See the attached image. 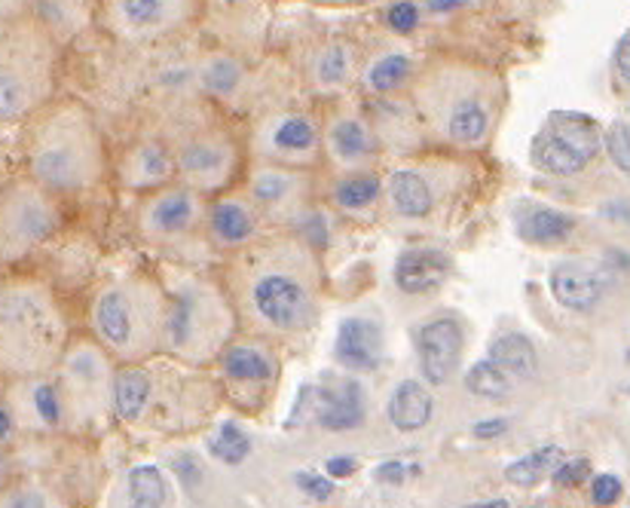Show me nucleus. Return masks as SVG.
<instances>
[{"label":"nucleus","mask_w":630,"mask_h":508,"mask_svg":"<svg viewBox=\"0 0 630 508\" xmlns=\"http://www.w3.org/2000/svg\"><path fill=\"white\" fill-rule=\"evenodd\" d=\"M31 174L43 190H81L98 174V138L77 107H58L31 141Z\"/></svg>","instance_id":"nucleus-1"},{"label":"nucleus","mask_w":630,"mask_h":508,"mask_svg":"<svg viewBox=\"0 0 630 508\" xmlns=\"http://www.w3.org/2000/svg\"><path fill=\"white\" fill-rule=\"evenodd\" d=\"M53 46L41 28L0 19V123L22 120L50 89Z\"/></svg>","instance_id":"nucleus-2"},{"label":"nucleus","mask_w":630,"mask_h":508,"mask_svg":"<svg viewBox=\"0 0 630 508\" xmlns=\"http://www.w3.org/2000/svg\"><path fill=\"white\" fill-rule=\"evenodd\" d=\"M55 325L46 297L31 285H10L0 292V364L34 368L53 347Z\"/></svg>","instance_id":"nucleus-3"},{"label":"nucleus","mask_w":630,"mask_h":508,"mask_svg":"<svg viewBox=\"0 0 630 508\" xmlns=\"http://www.w3.org/2000/svg\"><path fill=\"white\" fill-rule=\"evenodd\" d=\"M55 212L38 188H15L0 200V254H22L55 230Z\"/></svg>","instance_id":"nucleus-4"},{"label":"nucleus","mask_w":630,"mask_h":508,"mask_svg":"<svg viewBox=\"0 0 630 508\" xmlns=\"http://www.w3.org/2000/svg\"><path fill=\"white\" fill-rule=\"evenodd\" d=\"M462 347H466V335H462V325L457 319L444 316V319L426 321L416 331V349H419L423 377L429 383H435V387H444L450 377L457 374Z\"/></svg>","instance_id":"nucleus-5"},{"label":"nucleus","mask_w":630,"mask_h":508,"mask_svg":"<svg viewBox=\"0 0 630 508\" xmlns=\"http://www.w3.org/2000/svg\"><path fill=\"white\" fill-rule=\"evenodd\" d=\"M255 304L257 313L267 321H273L276 328H297L300 321L307 319V292L303 285L291 276L273 273L255 285Z\"/></svg>","instance_id":"nucleus-6"},{"label":"nucleus","mask_w":630,"mask_h":508,"mask_svg":"<svg viewBox=\"0 0 630 508\" xmlns=\"http://www.w3.org/2000/svg\"><path fill=\"white\" fill-rule=\"evenodd\" d=\"M551 295L566 309H594L606 295V279L600 269L578 264V261H564L551 269Z\"/></svg>","instance_id":"nucleus-7"},{"label":"nucleus","mask_w":630,"mask_h":508,"mask_svg":"<svg viewBox=\"0 0 630 508\" xmlns=\"http://www.w3.org/2000/svg\"><path fill=\"white\" fill-rule=\"evenodd\" d=\"M493 107L481 93H459L444 107V135L462 148H474L490 135Z\"/></svg>","instance_id":"nucleus-8"},{"label":"nucleus","mask_w":630,"mask_h":508,"mask_svg":"<svg viewBox=\"0 0 630 508\" xmlns=\"http://www.w3.org/2000/svg\"><path fill=\"white\" fill-rule=\"evenodd\" d=\"M114 15L129 34H157L188 15V0H114Z\"/></svg>","instance_id":"nucleus-9"},{"label":"nucleus","mask_w":630,"mask_h":508,"mask_svg":"<svg viewBox=\"0 0 630 508\" xmlns=\"http://www.w3.org/2000/svg\"><path fill=\"white\" fill-rule=\"evenodd\" d=\"M450 273V261L447 254L435 252V248H416V252H404L395 264V285L404 295H429L435 292Z\"/></svg>","instance_id":"nucleus-10"},{"label":"nucleus","mask_w":630,"mask_h":508,"mask_svg":"<svg viewBox=\"0 0 630 508\" xmlns=\"http://www.w3.org/2000/svg\"><path fill=\"white\" fill-rule=\"evenodd\" d=\"M337 359L352 371H371L380 364V328L367 319L340 321Z\"/></svg>","instance_id":"nucleus-11"},{"label":"nucleus","mask_w":630,"mask_h":508,"mask_svg":"<svg viewBox=\"0 0 630 508\" xmlns=\"http://www.w3.org/2000/svg\"><path fill=\"white\" fill-rule=\"evenodd\" d=\"M431 411V392L419 380H404L402 387L392 392L389 402V420L398 432H419L429 426Z\"/></svg>","instance_id":"nucleus-12"},{"label":"nucleus","mask_w":630,"mask_h":508,"mask_svg":"<svg viewBox=\"0 0 630 508\" xmlns=\"http://www.w3.org/2000/svg\"><path fill=\"white\" fill-rule=\"evenodd\" d=\"M319 423L328 432H349L364 423V395L359 383H343L334 392L322 395V411H319Z\"/></svg>","instance_id":"nucleus-13"},{"label":"nucleus","mask_w":630,"mask_h":508,"mask_svg":"<svg viewBox=\"0 0 630 508\" xmlns=\"http://www.w3.org/2000/svg\"><path fill=\"white\" fill-rule=\"evenodd\" d=\"M533 162L551 174H578L590 160L581 150L573 148L566 138L554 133L551 126H545L533 141Z\"/></svg>","instance_id":"nucleus-14"},{"label":"nucleus","mask_w":630,"mask_h":508,"mask_svg":"<svg viewBox=\"0 0 630 508\" xmlns=\"http://www.w3.org/2000/svg\"><path fill=\"white\" fill-rule=\"evenodd\" d=\"M328 145L340 162H362L376 154V135L359 117H340L328 133Z\"/></svg>","instance_id":"nucleus-15"},{"label":"nucleus","mask_w":630,"mask_h":508,"mask_svg":"<svg viewBox=\"0 0 630 508\" xmlns=\"http://www.w3.org/2000/svg\"><path fill=\"white\" fill-rule=\"evenodd\" d=\"M389 197L395 212L404 218H426L435 205L429 181L414 169H398L389 178Z\"/></svg>","instance_id":"nucleus-16"},{"label":"nucleus","mask_w":630,"mask_h":508,"mask_svg":"<svg viewBox=\"0 0 630 508\" xmlns=\"http://www.w3.org/2000/svg\"><path fill=\"white\" fill-rule=\"evenodd\" d=\"M490 361H496L499 368L517 383V380H530L536 374L538 359L533 343L526 340L517 331H509V335H499L493 343H490Z\"/></svg>","instance_id":"nucleus-17"},{"label":"nucleus","mask_w":630,"mask_h":508,"mask_svg":"<svg viewBox=\"0 0 630 508\" xmlns=\"http://www.w3.org/2000/svg\"><path fill=\"white\" fill-rule=\"evenodd\" d=\"M576 227V221L566 212L557 209H530L517 218V230L526 242L536 245H554V242L569 240V233Z\"/></svg>","instance_id":"nucleus-18"},{"label":"nucleus","mask_w":630,"mask_h":508,"mask_svg":"<svg viewBox=\"0 0 630 508\" xmlns=\"http://www.w3.org/2000/svg\"><path fill=\"white\" fill-rule=\"evenodd\" d=\"M229 150L221 145V141H212V138H196L184 145V150L178 154V166L181 172L190 174V178H200V181H209L227 169Z\"/></svg>","instance_id":"nucleus-19"},{"label":"nucleus","mask_w":630,"mask_h":508,"mask_svg":"<svg viewBox=\"0 0 630 508\" xmlns=\"http://www.w3.org/2000/svg\"><path fill=\"white\" fill-rule=\"evenodd\" d=\"M548 126L560 135V138H566L573 148L581 150L588 160H594L597 150H600V145H604L597 120H590L585 114H576V110H554L548 117Z\"/></svg>","instance_id":"nucleus-20"},{"label":"nucleus","mask_w":630,"mask_h":508,"mask_svg":"<svg viewBox=\"0 0 630 508\" xmlns=\"http://www.w3.org/2000/svg\"><path fill=\"white\" fill-rule=\"evenodd\" d=\"M95 321H98V331H102V337L108 343H114V347H126L129 343V337H132V307H129V300L120 292H108V295L98 300Z\"/></svg>","instance_id":"nucleus-21"},{"label":"nucleus","mask_w":630,"mask_h":508,"mask_svg":"<svg viewBox=\"0 0 630 508\" xmlns=\"http://www.w3.org/2000/svg\"><path fill=\"white\" fill-rule=\"evenodd\" d=\"M316 145H319V129L303 114H291V117H285L273 129V148L279 150V154L303 157V154H312Z\"/></svg>","instance_id":"nucleus-22"},{"label":"nucleus","mask_w":630,"mask_h":508,"mask_svg":"<svg viewBox=\"0 0 630 508\" xmlns=\"http://www.w3.org/2000/svg\"><path fill=\"white\" fill-rule=\"evenodd\" d=\"M193 214H196V200L190 197L188 190H172V193L157 200L153 212H150V221L162 233H181V230L190 227Z\"/></svg>","instance_id":"nucleus-23"},{"label":"nucleus","mask_w":630,"mask_h":508,"mask_svg":"<svg viewBox=\"0 0 630 508\" xmlns=\"http://www.w3.org/2000/svg\"><path fill=\"white\" fill-rule=\"evenodd\" d=\"M150 399V380L141 371H122L114 383V408L122 420H135Z\"/></svg>","instance_id":"nucleus-24"},{"label":"nucleus","mask_w":630,"mask_h":508,"mask_svg":"<svg viewBox=\"0 0 630 508\" xmlns=\"http://www.w3.org/2000/svg\"><path fill=\"white\" fill-rule=\"evenodd\" d=\"M165 506V478L157 466H138L129 475V508Z\"/></svg>","instance_id":"nucleus-25"},{"label":"nucleus","mask_w":630,"mask_h":508,"mask_svg":"<svg viewBox=\"0 0 630 508\" xmlns=\"http://www.w3.org/2000/svg\"><path fill=\"white\" fill-rule=\"evenodd\" d=\"M557 466H560V447H542L536 454L511 463V466L505 468V478H509L511 484H517V487H533V484L542 481V478Z\"/></svg>","instance_id":"nucleus-26"},{"label":"nucleus","mask_w":630,"mask_h":508,"mask_svg":"<svg viewBox=\"0 0 630 508\" xmlns=\"http://www.w3.org/2000/svg\"><path fill=\"white\" fill-rule=\"evenodd\" d=\"M466 387H469V392H474V395H481V399H505L511 389H514V380L499 368L496 361L483 359L469 368Z\"/></svg>","instance_id":"nucleus-27"},{"label":"nucleus","mask_w":630,"mask_h":508,"mask_svg":"<svg viewBox=\"0 0 630 508\" xmlns=\"http://www.w3.org/2000/svg\"><path fill=\"white\" fill-rule=\"evenodd\" d=\"M212 227L224 242H245L255 230V221L239 202H217L212 212Z\"/></svg>","instance_id":"nucleus-28"},{"label":"nucleus","mask_w":630,"mask_h":508,"mask_svg":"<svg viewBox=\"0 0 630 508\" xmlns=\"http://www.w3.org/2000/svg\"><path fill=\"white\" fill-rule=\"evenodd\" d=\"M132 174L138 184H160L172 174V154L160 145H145L135 150Z\"/></svg>","instance_id":"nucleus-29"},{"label":"nucleus","mask_w":630,"mask_h":508,"mask_svg":"<svg viewBox=\"0 0 630 508\" xmlns=\"http://www.w3.org/2000/svg\"><path fill=\"white\" fill-rule=\"evenodd\" d=\"M224 368L233 380H248V383H264L273 374V364H269L267 356H260L257 349L248 347L229 349Z\"/></svg>","instance_id":"nucleus-30"},{"label":"nucleus","mask_w":630,"mask_h":508,"mask_svg":"<svg viewBox=\"0 0 630 508\" xmlns=\"http://www.w3.org/2000/svg\"><path fill=\"white\" fill-rule=\"evenodd\" d=\"M407 77H410V59L404 53L383 55V59H376L371 71H367V83L374 86L376 93H392V89H398Z\"/></svg>","instance_id":"nucleus-31"},{"label":"nucleus","mask_w":630,"mask_h":508,"mask_svg":"<svg viewBox=\"0 0 630 508\" xmlns=\"http://www.w3.org/2000/svg\"><path fill=\"white\" fill-rule=\"evenodd\" d=\"M337 202L343 205V209H364V205H371V202L380 197V181H376L374 174H349L343 178L340 184H337Z\"/></svg>","instance_id":"nucleus-32"},{"label":"nucleus","mask_w":630,"mask_h":508,"mask_svg":"<svg viewBox=\"0 0 630 508\" xmlns=\"http://www.w3.org/2000/svg\"><path fill=\"white\" fill-rule=\"evenodd\" d=\"M209 447H212V454H215L221 463H227V466H239L242 459L248 456V451H252V442H248V435H245L239 426L224 423V426L217 428L215 438L209 442Z\"/></svg>","instance_id":"nucleus-33"},{"label":"nucleus","mask_w":630,"mask_h":508,"mask_svg":"<svg viewBox=\"0 0 630 508\" xmlns=\"http://www.w3.org/2000/svg\"><path fill=\"white\" fill-rule=\"evenodd\" d=\"M31 408L41 420L43 426H58L62 423V399H58V389L53 383H38L31 389Z\"/></svg>","instance_id":"nucleus-34"},{"label":"nucleus","mask_w":630,"mask_h":508,"mask_svg":"<svg viewBox=\"0 0 630 508\" xmlns=\"http://www.w3.org/2000/svg\"><path fill=\"white\" fill-rule=\"evenodd\" d=\"M316 74H319V81L328 83V86H337V83L346 81L349 74V53L334 43V46H328L322 55H319V62H316Z\"/></svg>","instance_id":"nucleus-35"},{"label":"nucleus","mask_w":630,"mask_h":508,"mask_svg":"<svg viewBox=\"0 0 630 508\" xmlns=\"http://www.w3.org/2000/svg\"><path fill=\"white\" fill-rule=\"evenodd\" d=\"M202 83L212 89V93H233L236 83H239V65L233 59H215L212 65L205 67Z\"/></svg>","instance_id":"nucleus-36"},{"label":"nucleus","mask_w":630,"mask_h":508,"mask_svg":"<svg viewBox=\"0 0 630 508\" xmlns=\"http://www.w3.org/2000/svg\"><path fill=\"white\" fill-rule=\"evenodd\" d=\"M606 150L609 160L616 162L621 172L630 174V126L628 123H612L606 133Z\"/></svg>","instance_id":"nucleus-37"},{"label":"nucleus","mask_w":630,"mask_h":508,"mask_svg":"<svg viewBox=\"0 0 630 508\" xmlns=\"http://www.w3.org/2000/svg\"><path fill=\"white\" fill-rule=\"evenodd\" d=\"M288 190H291V178H288V174H282V172L257 174L255 197L260 202H267V205H273V202H282L285 197H288Z\"/></svg>","instance_id":"nucleus-38"},{"label":"nucleus","mask_w":630,"mask_h":508,"mask_svg":"<svg viewBox=\"0 0 630 508\" xmlns=\"http://www.w3.org/2000/svg\"><path fill=\"white\" fill-rule=\"evenodd\" d=\"M386 22H389L392 31L407 34V31H414L419 25V7H416L414 0H398V3H392L389 10H386Z\"/></svg>","instance_id":"nucleus-39"},{"label":"nucleus","mask_w":630,"mask_h":508,"mask_svg":"<svg viewBox=\"0 0 630 508\" xmlns=\"http://www.w3.org/2000/svg\"><path fill=\"white\" fill-rule=\"evenodd\" d=\"M621 494H624V484H621L618 475H609V472H606V475H597L594 484H590V496H594L597 506H616Z\"/></svg>","instance_id":"nucleus-40"},{"label":"nucleus","mask_w":630,"mask_h":508,"mask_svg":"<svg viewBox=\"0 0 630 508\" xmlns=\"http://www.w3.org/2000/svg\"><path fill=\"white\" fill-rule=\"evenodd\" d=\"M297 487L312 499H319V502L331 499V494H334V484L328 481L324 475H312V472H297Z\"/></svg>","instance_id":"nucleus-41"},{"label":"nucleus","mask_w":630,"mask_h":508,"mask_svg":"<svg viewBox=\"0 0 630 508\" xmlns=\"http://www.w3.org/2000/svg\"><path fill=\"white\" fill-rule=\"evenodd\" d=\"M590 472V463L588 459H569V463H560V466L554 468V481L560 484V487H576L588 478Z\"/></svg>","instance_id":"nucleus-42"},{"label":"nucleus","mask_w":630,"mask_h":508,"mask_svg":"<svg viewBox=\"0 0 630 508\" xmlns=\"http://www.w3.org/2000/svg\"><path fill=\"white\" fill-rule=\"evenodd\" d=\"M0 508H50L46 506V496L41 490H34V487H19L15 494H10L3 499V506Z\"/></svg>","instance_id":"nucleus-43"},{"label":"nucleus","mask_w":630,"mask_h":508,"mask_svg":"<svg viewBox=\"0 0 630 508\" xmlns=\"http://www.w3.org/2000/svg\"><path fill=\"white\" fill-rule=\"evenodd\" d=\"M410 472H416V468H407L404 463H398V459H392V463H383V466L376 468V478L389 484H402L404 475H410Z\"/></svg>","instance_id":"nucleus-44"},{"label":"nucleus","mask_w":630,"mask_h":508,"mask_svg":"<svg viewBox=\"0 0 630 508\" xmlns=\"http://www.w3.org/2000/svg\"><path fill=\"white\" fill-rule=\"evenodd\" d=\"M616 71L621 81L630 83V34H624L616 46Z\"/></svg>","instance_id":"nucleus-45"},{"label":"nucleus","mask_w":630,"mask_h":508,"mask_svg":"<svg viewBox=\"0 0 630 508\" xmlns=\"http://www.w3.org/2000/svg\"><path fill=\"white\" fill-rule=\"evenodd\" d=\"M509 432V420H502V416H496V420H481L478 426H474V435L478 438H496V435H505Z\"/></svg>","instance_id":"nucleus-46"},{"label":"nucleus","mask_w":630,"mask_h":508,"mask_svg":"<svg viewBox=\"0 0 630 508\" xmlns=\"http://www.w3.org/2000/svg\"><path fill=\"white\" fill-rule=\"evenodd\" d=\"M471 0H426V10L435 15H447L457 13V10H466Z\"/></svg>","instance_id":"nucleus-47"},{"label":"nucleus","mask_w":630,"mask_h":508,"mask_svg":"<svg viewBox=\"0 0 630 508\" xmlns=\"http://www.w3.org/2000/svg\"><path fill=\"white\" fill-rule=\"evenodd\" d=\"M328 475H334V478H349V475H355V459H349V456H334V459H328Z\"/></svg>","instance_id":"nucleus-48"},{"label":"nucleus","mask_w":630,"mask_h":508,"mask_svg":"<svg viewBox=\"0 0 630 508\" xmlns=\"http://www.w3.org/2000/svg\"><path fill=\"white\" fill-rule=\"evenodd\" d=\"M13 428H15V423H13V414L0 404V444L3 442H10L13 438Z\"/></svg>","instance_id":"nucleus-49"},{"label":"nucleus","mask_w":630,"mask_h":508,"mask_svg":"<svg viewBox=\"0 0 630 508\" xmlns=\"http://www.w3.org/2000/svg\"><path fill=\"white\" fill-rule=\"evenodd\" d=\"M22 3H25V0H0V19L19 13V7H22Z\"/></svg>","instance_id":"nucleus-50"},{"label":"nucleus","mask_w":630,"mask_h":508,"mask_svg":"<svg viewBox=\"0 0 630 508\" xmlns=\"http://www.w3.org/2000/svg\"><path fill=\"white\" fill-rule=\"evenodd\" d=\"M469 508H511L505 499H490V502H481V506H469Z\"/></svg>","instance_id":"nucleus-51"},{"label":"nucleus","mask_w":630,"mask_h":508,"mask_svg":"<svg viewBox=\"0 0 630 508\" xmlns=\"http://www.w3.org/2000/svg\"><path fill=\"white\" fill-rule=\"evenodd\" d=\"M0 475H3V456H0Z\"/></svg>","instance_id":"nucleus-52"}]
</instances>
